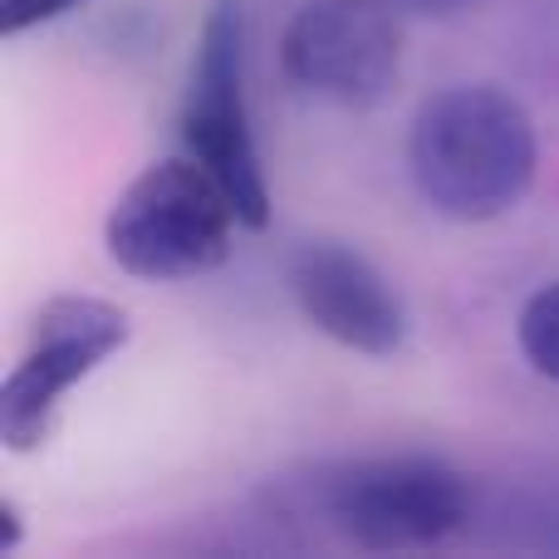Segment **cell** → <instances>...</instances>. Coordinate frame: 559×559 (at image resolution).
I'll list each match as a JSON object with an SVG mask.
<instances>
[{
	"instance_id": "cell-1",
	"label": "cell",
	"mask_w": 559,
	"mask_h": 559,
	"mask_svg": "<svg viewBox=\"0 0 559 559\" xmlns=\"http://www.w3.org/2000/svg\"><path fill=\"white\" fill-rule=\"evenodd\" d=\"M540 167L535 118L496 84H452L423 98L407 128V177L447 222H496L525 202Z\"/></svg>"
},
{
	"instance_id": "cell-2",
	"label": "cell",
	"mask_w": 559,
	"mask_h": 559,
	"mask_svg": "<svg viewBox=\"0 0 559 559\" xmlns=\"http://www.w3.org/2000/svg\"><path fill=\"white\" fill-rule=\"evenodd\" d=\"M236 226L241 216L222 182L197 157H167L118 192L104 246L138 280H197L231 261Z\"/></svg>"
},
{
	"instance_id": "cell-3",
	"label": "cell",
	"mask_w": 559,
	"mask_h": 559,
	"mask_svg": "<svg viewBox=\"0 0 559 559\" xmlns=\"http://www.w3.org/2000/svg\"><path fill=\"white\" fill-rule=\"evenodd\" d=\"M182 147L231 197L246 231L271 226V187L255 147L251 104H246V10L241 0H212L202 20L182 94Z\"/></svg>"
},
{
	"instance_id": "cell-4",
	"label": "cell",
	"mask_w": 559,
	"mask_h": 559,
	"mask_svg": "<svg viewBox=\"0 0 559 559\" xmlns=\"http://www.w3.org/2000/svg\"><path fill=\"white\" fill-rule=\"evenodd\" d=\"M128 334H133L128 314L108 299L59 295L39 305L25 348L0 383V442H5V452H39L55 432L64 397L98 364H108L128 344Z\"/></svg>"
},
{
	"instance_id": "cell-5",
	"label": "cell",
	"mask_w": 559,
	"mask_h": 559,
	"mask_svg": "<svg viewBox=\"0 0 559 559\" xmlns=\"http://www.w3.org/2000/svg\"><path fill=\"white\" fill-rule=\"evenodd\" d=\"M329 525L358 550H427L472 515V486L442 456H368L329 481Z\"/></svg>"
},
{
	"instance_id": "cell-6",
	"label": "cell",
	"mask_w": 559,
	"mask_h": 559,
	"mask_svg": "<svg viewBox=\"0 0 559 559\" xmlns=\"http://www.w3.org/2000/svg\"><path fill=\"white\" fill-rule=\"evenodd\" d=\"M295 88L334 108H373L403 69V10L393 0H305L280 35Z\"/></svg>"
},
{
	"instance_id": "cell-7",
	"label": "cell",
	"mask_w": 559,
	"mask_h": 559,
	"mask_svg": "<svg viewBox=\"0 0 559 559\" xmlns=\"http://www.w3.org/2000/svg\"><path fill=\"white\" fill-rule=\"evenodd\" d=\"M289 295L299 314L348 354L388 358L407 338L403 295L354 246L305 241L289 255Z\"/></svg>"
},
{
	"instance_id": "cell-8",
	"label": "cell",
	"mask_w": 559,
	"mask_h": 559,
	"mask_svg": "<svg viewBox=\"0 0 559 559\" xmlns=\"http://www.w3.org/2000/svg\"><path fill=\"white\" fill-rule=\"evenodd\" d=\"M515 338H521L525 364L540 378L559 383V280L525 299L521 319H515Z\"/></svg>"
},
{
	"instance_id": "cell-9",
	"label": "cell",
	"mask_w": 559,
	"mask_h": 559,
	"mask_svg": "<svg viewBox=\"0 0 559 559\" xmlns=\"http://www.w3.org/2000/svg\"><path fill=\"white\" fill-rule=\"evenodd\" d=\"M88 0H0V35L15 39L25 29H39V25H55V20L74 15L84 10Z\"/></svg>"
},
{
	"instance_id": "cell-10",
	"label": "cell",
	"mask_w": 559,
	"mask_h": 559,
	"mask_svg": "<svg viewBox=\"0 0 559 559\" xmlns=\"http://www.w3.org/2000/svg\"><path fill=\"white\" fill-rule=\"evenodd\" d=\"M403 15H423V20H452L462 10H472L476 0H393Z\"/></svg>"
},
{
	"instance_id": "cell-11",
	"label": "cell",
	"mask_w": 559,
	"mask_h": 559,
	"mask_svg": "<svg viewBox=\"0 0 559 559\" xmlns=\"http://www.w3.org/2000/svg\"><path fill=\"white\" fill-rule=\"evenodd\" d=\"M20 535H25V515H20V506L10 496H0V555L15 550Z\"/></svg>"
}]
</instances>
